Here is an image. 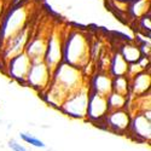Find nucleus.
<instances>
[{
    "mask_svg": "<svg viewBox=\"0 0 151 151\" xmlns=\"http://www.w3.org/2000/svg\"><path fill=\"white\" fill-rule=\"evenodd\" d=\"M19 137H21V139H22L23 142H26L27 144H29V145H32V146H34V147H39V149H45V147H46V144H45L42 140H40L39 138H35V137H33V135H30V134L21 133Z\"/></svg>",
    "mask_w": 151,
    "mask_h": 151,
    "instance_id": "nucleus-3",
    "label": "nucleus"
},
{
    "mask_svg": "<svg viewBox=\"0 0 151 151\" xmlns=\"http://www.w3.org/2000/svg\"><path fill=\"white\" fill-rule=\"evenodd\" d=\"M129 128L138 138H143L144 140L150 139V117L146 119V114L138 115L134 120H131Z\"/></svg>",
    "mask_w": 151,
    "mask_h": 151,
    "instance_id": "nucleus-2",
    "label": "nucleus"
},
{
    "mask_svg": "<svg viewBox=\"0 0 151 151\" xmlns=\"http://www.w3.org/2000/svg\"><path fill=\"white\" fill-rule=\"evenodd\" d=\"M9 147L12 150V151H27V149L24 147L23 145H21L19 143H17L16 140H10L9 142Z\"/></svg>",
    "mask_w": 151,
    "mask_h": 151,
    "instance_id": "nucleus-4",
    "label": "nucleus"
},
{
    "mask_svg": "<svg viewBox=\"0 0 151 151\" xmlns=\"http://www.w3.org/2000/svg\"><path fill=\"white\" fill-rule=\"evenodd\" d=\"M104 119L106 120V124L109 127L116 132L127 131L131 124V119H129L128 114L122 110H115L114 112L106 115Z\"/></svg>",
    "mask_w": 151,
    "mask_h": 151,
    "instance_id": "nucleus-1",
    "label": "nucleus"
}]
</instances>
